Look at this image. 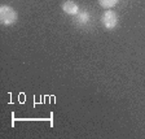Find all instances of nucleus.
Masks as SVG:
<instances>
[{
  "label": "nucleus",
  "mask_w": 145,
  "mask_h": 139,
  "mask_svg": "<svg viewBox=\"0 0 145 139\" xmlns=\"http://www.w3.org/2000/svg\"><path fill=\"white\" fill-rule=\"evenodd\" d=\"M17 21V13L16 11L9 5L0 7V22L4 26H12Z\"/></svg>",
  "instance_id": "nucleus-1"
},
{
  "label": "nucleus",
  "mask_w": 145,
  "mask_h": 139,
  "mask_svg": "<svg viewBox=\"0 0 145 139\" xmlns=\"http://www.w3.org/2000/svg\"><path fill=\"white\" fill-rule=\"evenodd\" d=\"M101 24L108 30L115 29L118 25V14L114 11H105L104 14L101 16Z\"/></svg>",
  "instance_id": "nucleus-2"
},
{
  "label": "nucleus",
  "mask_w": 145,
  "mask_h": 139,
  "mask_svg": "<svg viewBox=\"0 0 145 139\" xmlns=\"http://www.w3.org/2000/svg\"><path fill=\"white\" fill-rule=\"evenodd\" d=\"M62 11L66 14H70V16H76L79 13V7L76 3H74L72 0H66L63 1L62 4Z\"/></svg>",
  "instance_id": "nucleus-3"
},
{
  "label": "nucleus",
  "mask_w": 145,
  "mask_h": 139,
  "mask_svg": "<svg viewBox=\"0 0 145 139\" xmlns=\"http://www.w3.org/2000/svg\"><path fill=\"white\" fill-rule=\"evenodd\" d=\"M99 3L104 9H110V8L117 5L118 0H99Z\"/></svg>",
  "instance_id": "nucleus-4"
},
{
  "label": "nucleus",
  "mask_w": 145,
  "mask_h": 139,
  "mask_svg": "<svg viewBox=\"0 0 145 139\" xmlns=\"http://www.w3.org/2000/svg\"><path fill=\"white\" fill-rule=\"evenodd\" d=\"M76 21L79 22V24H87L88 21H89V13L88 12H79L78 14H76Z\"/></svg>",
  "instance_id": "nucleus-5"
}]
</instances>
